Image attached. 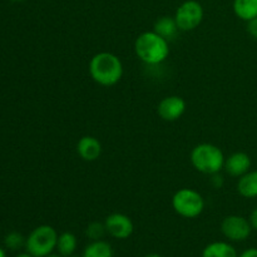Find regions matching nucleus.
Wrapping results in <instances>:
<instances>
[{"label": "nucleus", "mask_w": 257, "mask_h": 257, "mask_svg": "<svg viewBox=\"0 0 257 257\" xmlns=\"http://www.w3.org/2000/svg\"><path fill=\"white\" fill-rule=\"evenodd\" d=\"M45 257H63V256L59 255V253H50V255H48Z\"/></svg>", "instance_id": "nucleus-24"}, {"label": "nucleus", "mask_w": 257, "mask_h": 257, "mask_svg": "<svg viewBox=\"0 0 257 257\" xmlns=\"http://www.w3.org/2000/svg\"><path fill=\"white\" fill-rule=\"evenodd\" d=\"M248 220H250V223L251 226H252L253 230L257 231V207L252 211V212H251L250 218H248Z\"/></svg>", "instance_id": "nucleus-22"}, {"label": "nucleus", "mask_w": 257, "mask_h": 257, "mask_svg": "<svg viewBox=\"0 0 257 257\" xmlns=\"http://www.w3.org/2000/svg\"><path fill=\"white\" fill-rule=\"evenodd\" d=\"M145 257H162L161 255H158V253H150V255L145 256Z\"/></svg>", "instance_id": "nucleus-26"}, {"label": "nucleus", "mask_w": 257, "mask_h": 257, "mask_svg": "<svg viewBox=\"0 0 257 257\" xmlns=\"http://www.w3.org/2000/svg\"><path fill=\"white\" fill-rule=\"evenodd\" d=\"M12 2H24V0H12Z\"/></svg>", "instance_id": "nucleus-27"}, {"label": "nucleus", "mask_w": 257, "mask_h": 257, "mask_svg": "<svg viewBox=\"0 0 257 257\" xmlns=\"http://www.w3.org/2000/svg\"><path fill=\"white\" fill-rule=\"evenodd\" d=\"M155 30L157 34H160L161 37H163L165 39L170 40L172 39L176 35V33L178 32V25L176 23L175 17H162L155 23Z\"/></svg>", "instance_id": "nucleus-16"}, {"label": "nucleus", "mask_w": 257, "mask_h": 257, "mask_svg": "<svg viewBox=\"0 0 257 257\" xmlns=\"http://www.w3.org/2000/svg\"><path fill=\"white\" fill-rule=\"evenodd\" d=\"M233 12L243 22L257 17V0H233Z\"/></svg>", "instance_id": "nucleus-14"}, {"label": "nucleus", "mask_w": 257, "mask_h": 257, "mask_svg": "<svg viewBox=\"0 0 257 257\" xmlns=\"http://www.w3.org/2000/svg\"><path fill=\"white\" fill-rule=\"evenodd\" d=\"M221 231L227 240L241 242L250 237L252 226L250 220L238 215L226 216L221 222Z\"/></svg>", "instance_id": "nucleus-7"}, {"label": "nucleus", "mask_w": 257, "mask_h": 257, "mask_svg": "<svg viewBox=\"0 0 257 257\" xmlns=\"http://www.w3.org/2000/svg\"><path fill=\"white\" fill-rule=\"evenodd\" d=\"M77 152L82 160L87 161V162H93L102 155V145L93 136H84L78 141Z\"/></svg>", "instance_id": "nucleus-11"}, {"label": "nucleus", "mask_w": 257, "mask_h": 257, "mask_svg": "<svg viewBox=\"0 0 257 257\" xmlns=\"http://www.w3.org/2000/svg\"><path fill=\"white\" fill-rule=\"evenodd\" d=\"M0 257H7V253H5V251L2 247H0Z\"/></svg>", "instance_id": "nucleus-25"}, {"label": "nucleus", "mask_w": 257, "mask_h": 257, "mask_svg": "<svg viewBox=\"0 0 257 257\" xmlns=\"http://www.w3.org/2000/svg\"><path fill=\"white\" fill-rule=\"evenodd\" d=\"M58 232L49 225L35 227L25 241V250L34 257H45L57 250Z\"/></svg>", "instance_id": "nucleus-4"}, {"label": "nucleus", "mask_w": 257, "mask_h": 257, "mask_svg": "<svg viewBox=\"0 0 257 257\" xmlns=\"http://www.w3.org/2000/svg\"><path fill=\"white\" fill-rule=\"evenodd\" d=\"M225 156L221 148L211 143L197 145L191 152V163L203 175H216L225 166Z\"/></svg>", "instance_id": "nucleus-3"}, {"label": "nucleus", "mask_w": 257, "mask_h": 257, "mask_svg": "<svg viewBox=\"0 0 257 257\" xmlns=\"http://www.w3.org/2000/svg\"><path fill=\"white\" fill-rule=\"evenodd\" d=\"M25 241L27 238L22 235L20 232L13 231V232L8 233L4 238V245L5 247L9 248L12 251H18L22 247H25Z\"/></svg>", "instance_id": "nucleus-18"}, {"label": "nucleus", "mask_w": 257, "mask_h": 257, "mask_svg": "<svg viewBox=\"0 0 257 257\" xmlns=\"http://www.w3.org/2000/svg\"><path fill=\"white\" fill-rule=\"evenodd\" d=\"M175 20L178 29L182 32H190L196 29L203 20V8L196 0H187L177 8Z\"/></svg>", "instance_id": "nucleus-6"}, {"label": "nucleus", "mask_w": 257, "mask_h": 257, "mask_svg": "<svg viewBox=\"0 0 257 257\" xmlns=\"http://www.w3.org/2000/svg\"><path fill=\"white\" fill-rule=\"evenodd\" d=\"M17 257H34V256L30 255L29 252H24V253H19V255H18Z\"/></svg>", "instance_id": "nucleus-23"}, {"label": "nucleus", "mask_w": 257, "mask_h": 257, "mask_svg": "<svg viewBox=\"0 0 257 257\" xmlns=\"http://www.w3.org/2000/svg\"><path fill=\"white\" fill-rule=\"evenodd\" d=\"M135 52L143 63L157 65L165 62L170 55L168 40L153 32H145L136 39Z\"/></svg>", "instance_id": "nucleus-2"}, {"label": "nucleus", "mask_w": 257, "mask_h": 257, "mask_svg": "<svg viewBox=\"0 0 257 257\" xmlns=\"http://www.w3.org/2000/svg\"><path fill=\"white\" fill-rule=\"evenodd\" d=\"M238 257H257V248L256 247L247 248V250L242 251V252L238 255Z\"/></svg>", "instance_id": "nucleus-21"}, {"label": "nucleus", "mask_w": 257, "mask_h": 257, "mask_svg": "<svg viewBox=\"0 0 257 257\" xmlns=\"http://www.w3.org/2000/svg\"><path fill=\"white\" fill-rule=\"evenodd\" d=\"M202 257H238V253L231 243L215 241L203 248Z\"/></svg>", "instance_id": "nucleus-13"}, {"label": "nucleus", "mask_w": 257, "mask_h": 257, "mask_svg": "<svg viewBox=\"0 0 257 257\" xmlns=\"http://www.w3.org/2000/svg\"><path fill=\"white\" fill-rule=\"evenodd\" d=\"M237 191L245 198L257 197V171H248L238 178Z\"/></svg>", "instance_id": "nucleus-12"}, {"label": "nucleus", "mask_w": 257, "mask_h": 257, "mask_svg": "<svg viewBox=\"0 0 257 257\" xmlns=\"http://www.w3.org/2000/svg\"><path fill=\"white\" fill-rule=\"evenodd\" d=\"M185 110L186 102L183 100V98L178 97V95H170V97L163 98L157 108L158 115L167 122H175V120L180 119Z\"/></svg>", "instance_id": "nucleus-9"}, {"label": "nucleus", "mask_w": 257, "mask_h": 257, "mask_svg": "<svg viewBox=\"0 0 257 257\" xmlns=\"http://www.w3.org/2000/svg\"><path fill=\"white\" fill-rule=\"evenodd\" d=\"M89 74L98 84L103 87H112L122 79L123 64L119 58L113 53H97L89 62Z\"/></svg>", "instance_id": "nucleus-1"}, {"label": "nucleus", "mask_w": 257, "mask_h": 257, "mask_svg": "<svg viewBox=\"0 0 257 257\" xmlns=\"http://www.w3.org/2000/svg\"><path fill=\"white\" fill-rule=\"evenodd\" d=\"M82 257H113V248L103 240L92 241L84 248Z\"/></svg>", "instance_id": "nucleus-17"}, {"label": "nucleus", "mask_w": 257, "mask_h": 257, "mask_svg": "<svg viewBox=\"0 0 257 257\" xmlns=\"http://www.w3.org/2000/svg\"><path fill=\"white\" fill-rule=\"evenodd\" d=\"M105 233H107L105 225L102 222H92L85 228V236L92 241L102 240Z\"/></svg>", "instance_id": "nucleus-19"}, {"label": "nucleus", "mask_w": 257, "mask_h": 257, "mask_svg": "<svg viewBox=\"0 0 257 257\" xmlns=\"http://www.w3.org/2000/svg\"><path fill=\"white\" fill-rule=\"evenodd\" d=\"M78 246L77 236L72 232H63L58 236L57 251L63 257H72Z\"/></svg>", "instance_id": "nucleus-15"}, {"label": "nucleus", "mask_w": 257, "mask_h": 257, "mask_svg": "<svg viewBox=\"0 0 257 257\" xmlns=\"http://www.w3.org/2000/svg\"><path fill=\"white\" fill-rule=\"evenodd\" d=\"M172 207L177 215L185 218L198 217L205 210V200L192 188H182L172 197Z\"/></svg>", "instance_id": "nucleus-5"}, {"label": "nucleus", "mask_w": 257, "mask_h": 257, "mask_svg": "<svg viewBox=\"0 0 257 257\" xmlns=\"http://www.w3.org/2000/svg\"><path fill=\"white\" fill-rule=\"evenodd\" d=\"M104 225L107 233L117 240H125L135 230L132 220L124 213H112L105 218Z\"/></svg>", "instance_id": "nucleus-8"}, {"label": "nucleus", "mask_w": 257, "mask_h": 257, "mask_svg": "<svg viewBox=\"0 0 257 257\" xmlns=\"http://www.w3.org/2000/svg\"><path fill=\"white\" fill-rule=\"evenodd\" d=\"M247 32L253 39L257 40V17L247 22Z\"/></svg>", "instance_id": "nucleus-20"}, {"label": "nucleus", "mask_w": 257, "mask_h": 257, "mask_svg": "<svg viewBox=\"0 0 257 257\" xmlns=\"http://www.w3.org/2000/svg\"><path fill=\"white\" fill-rule=\"evenodd\" d=\"M251 167V158L247 153L245 152H235L225 160L226 172L233 177H241L245 173L250 171Z\"/></svg>", "instance_id": "nucleus-10"}]
</instances>
